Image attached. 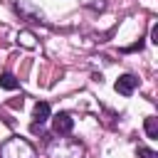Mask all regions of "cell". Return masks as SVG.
Masks as SVG:
<instances>
[{"label":"cell","mask_w":158,"mask_h":158,"mask_svg":"<svg viewBox=\"0 0 158 158\" xmlns=\"http://www.w3.org/2000/svg\"><path fill=\"white\" fill-rule=\"evenodd\" d=\"M0 158H35V148L25 138L12 136L0 146Z\"/></svg>","instance_id":"obj_1"},{"label":"cell","mask_w":158,"mask_h":158,"mask_svg":"<svg viewBox=\"0 0 158 158\" xmlns=\"http://www.w3.org/2000/svg\"><path fill=\"white\" fill-rule=\"evenodd\" d=\"M72 128H74V118H72L67 111H59V114L54 116V133L67 136V133H72Z\"/></svg>","instance_id":"obj_2"},{"label":"cell","mask_w":158,"mask_h":158,"mask_svg":"<svg viewBox=\"0 0 158 158\" xmlns=\"http://www.w3.org/2000/svg\"><path fill=\"white\" fill-rule=\"evenodd\" d=\"M114 86H116V91H118V94L131 96V94H133V89L138 86V79H136L133 74H123V77H118V79H116V84H114Z\"/></svg>","instance_id":"obj_3"},{"label":"cell","mask_w":158,"mask_h":158,"mask_svg":"<svg viewBox=\"0 0 158 158\" xmlns=\"http://www.w3.org/2000/svg\"><path fill=\"white\" fill-rule=\"evenodd\" d=\"M32 118H35V123H44L47 118H49V104L47 101H37L35 104V111H32Z\"/></svg>","instance_id":"obj_4"},{"label":"cell","mask_w":158,"mask_h":158,"mask_svg":"<svg viewBox=\"0 0 158 158\" xmlns=\"http://www.w3.org/2000/svg\"><path fill=\"white\" fill-rule=\"evenodd\" d=\"M0 86H2V89H7V91H12V89H17V86H20V81H17L10 72H2V74H0Z\"/></svg>","instance_id":"obj_5"},{"label":"cell","mask_w":158,"mask_h":158,"mask_svg":"<svg viewBox=\"0 0 158 158\" xmlns=\"http://www.w3.org/2000/svg\"><path fill=\"white\" fill-rule=\"evenodd\" d=\"M143 126H146V133H148V138H158V118H156V116H148Z\"/></svg>","instance_id":"obj_6"},{"label":"cell","mask_w":158,"mask_h":158,"mask_svg":"<svg viewBox=\"0 0 158 158\" xmlns=\"http://www.w3.org/2000/svg\"><path fill=\"white\" fill-rule=\"evenodd\" d=\"M138 158H158V153H156L153 148H146V146H141V148H138Z\"/></svg>","instance_id":"obj_7"},{"label":"cell","mask_w":158,"mask_h":158,"mask_svg":"<svg viewBox=\"0 0 158 158\" xmlns=\"http://www.w3.org/2000/svg\"><path fill=\"white\" fill-rule=\"evenodd\" d=\"M17 40H22V44H25V47H35V37H32L30 32H22Z\"/></svg>","instance_id":"obj_8"},{"label":"cell","mask_w":158,"mask_h":158,"mask_svg":"<svg viewBox=\"0 0 158 158\" xmlns=\"http://www.w3.org/2000/svg\"><path fill=\"white\" fill-rule=\"evenodd\" d=\"M151 42H153V44H158V22H153V25H151Z\"/></svg>","instance_id":"obj_9"}]
</instances>
